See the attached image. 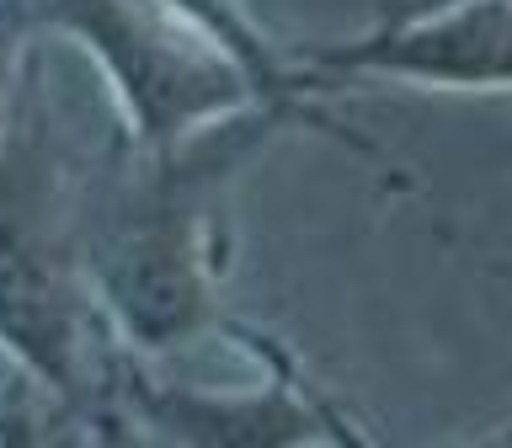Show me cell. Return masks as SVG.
Masks as SVG:
<instances>
[{"instance_id":"6da1fadb","label":"cell","mask_w":512,"mask_h":448,"mask_svg":"<svg viewBox=\"0 0 512 448\" xmlns=\"http://www.w3.org/2000/svg\"><path fill=\"white\" fill-rule=\"evenodd\" d=\"M278 123L288 118L246 107L171 150H134V166L107 176L75 256L128 347L166 352L219 326L214 187Z\"/></svg>"},{"instance_id":"7a4b0ae2","label":"cell","mask_w":512,"mask_h":448,"mask_svg":"<svg viewBox=\"0 0 512 448\" xmlns=\"http://www.w3.org/2000/svg\"><path fill=\"white\" fill-rule=\"evenodd\" d=\"M22 11L32 32H64L102 64L134 128V150H171L256 107L246 80L192 43L155 0H22Z\"/></svg>"},{"instance_id":"3957f363","label":"cell","mask_w":512,"mask_h":448,"mask_svg":"<svg viewBox=\"0 0 512 448\" xmlns=\"http://www.w3.org/2000/svg\"><path fill=\"white\" fill-rule=\"evenodd\" d=\"M0 352L80 400V294L27 134L0 150Z\"/></svg>"},{"instance_id":"277c9868","label":"cell","mask_w":512,"mask_h":448,"mask_svg":"<svg viewBox=\"0 0 512 448\" xmlns=\"http://www.w3.org/2000/svg\"><path fill=\"white\" fill-rule=\"evenodd\" d=\"M256 342L272 358L267 390L203 395L182 390V384H155L128 368L123 395L171 448H310V443L368 448L331 400H320L310 384H299L294 358H283L267 336H256Z\"/></svg>"},{"instance_id":"5b68a950","label":"cell","mask_w":512,"mask_h":448,"mask_svg":"<svg viewBox=\"0 0 512 448\" xmlns=\"http://www.w3.org/2000/svg\"><path fill=\"white\" fill-rule=\"evenodd\" d=\"M299 70L310 75V86H331L347 75L416 80L448 91L512 86V0H454L411 22L368 27L352 43L315 48Z\"/></svg>"},{"instance_id":"8992f818","label":"cell","mask_w":512,"mask_h":448,"mask_svg":"<svg viewBox=\"0 0 512 448\" xmlns=\"http://www.w3.org/2000/svg\"><path fill=\"white\" fill-rule=\"evenodd\" d=\"M160 11L171 16L176 27L187 32L192 43H203L214 59H224L230 70L251 86V102L278 112V118H294L310 96V75L288 70V64L272 54V43L262 38V27L240 11V0H155Z\"/></svg>"},{"instance_id":"52a82bcc","label":"cell","mask_w":512,"mask_h":448,"mask_svg":"<svg viewBox=\"0 0 512 448\" xmlns=\"http://www.w3.org/2000/svg\"><path fill=\"white\" fill-rule=\"evenodd\" d=\"M32 38L22 0H0V139H6V107H11V75L22 59V43Z\"/></svg>"},{"instance_id":"ba28073f","label":"cell","mask_w":512,"mask_h":448,"mask_svg":"<svg viewBox=\"0 0 512 448\" xmlns=\"http://www.w3.org/2000/svg\"><path fill=\"white\" fill-rule=\"evenodd\" d=\"M443 6H454V0H390V6H384V22H379V27L411 22V16H427V11H443Z\"/></svg>"},{"instance_id":"9c48e42d","label":"cell","mask_w":512,"mask_h":448,"mask_svg":"<svg viewBox=\"0 0 512 448\" xmlns=\"http://www.w3.org/2000/svg\"><path fill=\"white\" fill-rule=\"evenodd\" d=\"M102 448H123V416H118V406H102Z\"/></svg>"},{"instance_id":"30bf717a","label":"cell","mask_w":512,"mask_h":448,"mask_svg":"<svg viewBox=\"0 0 512 448\" xmlns=\"http://www.w3.org/2000/svg\"><path fill=\"white\" fill-rule=\"evenodd\" d=\"M480 448H512V427H502V432H496V438H486Z\"/></svg>"}]
</instances>
